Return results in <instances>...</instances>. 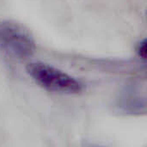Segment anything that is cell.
Listing matches in <instances>:
<instances>
[{"label": "cell", "mask_w": 147, "mask_h": 147, "mask_svg": "<svg viewBox=\"0 0 147 147\" xmlns=\"http://www.w3.org/2000/svg\"><path fill=\"white\" fill-rule=\"evenodd\" d=\"M137 53L142 59L146 60V40H143L142 41H140L139 43L138 48H137Z\"/></svg>", "instance_id": "cell-4"}, {"label": "cell", "mask_w": 147, "mask_h": 147, "mask_svg": "<svg viewBox=\"0 0 147 147\" xmlns=\"http://www.w3.org/2000/svg\"><path fill=\"white\" fill-rule=\"evenodd\" d=\"M119 107L130 114L146 113V96L145 84L132 83L126 86L119 97Z\"/></svg>", "instance_id": "cell-3"}, {"label": "cell", "mask_w": 147, "mask_h": 147, "mask_svg": "<svg viewBox=\"0 0 147 147\" xmlns=\"http://www.w3.org/2000/svg\"><path fill=\"white\" fill-rule=\"evenodd\" d=\"M0 48L12 58L25 59L36 49L35 40L23 25L14 21L0 22Z\"/></svg>", "instance_id": "cell-2"}, {"label": "cell", "mask_w": 147, "mask_h": 147, "mask_svg": "<svg viewBox=\"0 0 147 147\" xmlns=\"http://www.w3.org/2000/svg\"><path fill=\"white\" fill-rule=\"evenodd\" d=\"M26 71L43 89L61 94H78L83 90L82 83L76 78L46 63L31 62Z\"/></svg>", "instance_id": "cell-1"}]
</instances>
